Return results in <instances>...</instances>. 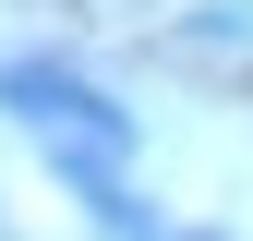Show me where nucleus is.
I'll return each mask as SVG.
<instances>
[{
  "label": "nucleus",
  "instance_id": "obj_1",
  "mask_svg": "<svg viewBox=\"0 0 253 241\" xmlns=\"http://www.w3.org/2000/svg\"><path fill=\"white\" fill-rule=\"evenodd\" d=\"M12 109L37 120V133H73V145H97V157L121 145L109 97H84V84H73V73H48V60H24V73H12Z\"/></svg>",
  "mask_w": 253,
  "mask_h": 241
}]
</instances>
